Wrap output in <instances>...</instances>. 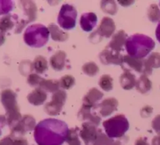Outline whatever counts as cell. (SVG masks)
Wrapping results in <instances>:
<instances>
[{
    "label": "cell",
    "instance_id": "1",
    "mask_svg": "<svg viewBox=\"0 0 160 145\" xmlns=\"http://www.w3.org/2000/svg\"><path fill=\"white\" fill-rule=\"evenodd\" d=\"M69 129L62 120L45 118L34 128V139L38 145H61L67 140Z\"/></svg>",
    "mask_w": 160,
    "mask_h": 145
},
{
    "label": "cell",
    "instance_id": "2",
    "mask_svg": "<svg viewBox=\"0 0 160 145\" xmlns=\"http://www.w3.org/2000/svg\"><path fill=\"white\" fill-rule=\"evenodd\" d=\"M156 46L154 41L148 36L142 34H133L127 40L126 50L130 56L144 59Z\"/></svg>",
    "mask_w": 160,
    "mask_h": 145
},
{
    "label": "cell",
    "instance_id": "3",
    "mask_svg": "<svg viewBox=\"0 0 160 145\" xmlns=\"http://www.w3.org/2000/svg\"><path fill=\"white\" fill-rule=\"evenodd\" d=\"M17 95L11 89H5L0 94V99L6 109V118L7 125L12 129L22 118L20 109L17 104Z\"/></svg>",
    "mask_w": 160,
    "mask_h": 145
},
{
    "label": "cell",
    "instance_id": "4",
    "mask_svg": "<svg viewBox=\"0 0 160 145\" xmlns=\"http://www.w3.org/2000/svg\"><path fill=\"white\" fill-rule=\"evenodd\" d=\"M48 27L42 24H33L28 27L23 34L25 43L32 48H42L45 46L49 38Z\"/></svg>",
    "mask_w": 160,
    "mask_h": 145
},
{
    "label": "cell",
    "instance_id": "5",
    "mask_svg": "<svg viewBox=\"0 0 160 145\" xmlns=\"http://www.w3.org/2000/svg\"><path fill=\"white\" fill-rule=\"evenodd\" d=\"M103 127L109 138H120L129 129V122L124 115L119 114L103 122Z\"/></svg>",
    "mask_w": 160,
    "mask_h": 145
},
{
    "label": "cell",
    "instance_id": "6",
    "mask_svg": "<svg viewBox=\"0 0 160 145\" xmlns=\"http://www.w3.org/2000/svg\"><path fill=\"white\" fill-rule=\"evenodd\" d=\"M78 12L74 6L64 4L61 7L58 15L57 21L59 26L65 30H71L76 27Z\"/></svg>",
    "mask_w": 160,
    "mask_h": 145
},
{
    "label": "cell",
    "instance_id": "7",
    "mask_svg": "<svg viewBox=\"0 0 160 145\" xmlns=\"http://www.w3.org/2000/svg\"><path fill=\"white\" fill-rule=\"evenodd\" d=\"M67 97V93L62 90H59L55 92L52 96L51 101L45 105V112L52 116L59 115L65 104Z\"/></svg>",
    "mask_w": 160,
    "mask_h": 145
},
{
    "label": "cell",
    "instance_id": "8",
    "mask_svg": "<svg viewBox=\"0 0 160 145\" xmlns=\"http://www.w3.org/2000/svg\"><path fill=\"white\" fill-rule=\"evenodd\" d=\"M36 122L34 117L30 115H25L22 117L20 121L11 129L10 137L12 138H20L27 132L35 128Z\"/></svg>",
    "mask_w": 160,
    "mask_h": 145
},
{
    "label": "cell",
    "instance_id": "9",
    "mask_svg": "<svg viewBox=\"0 0 160 145\" xmlns=\"http://www.w3.org/2000/svg\"><path fill=\"white\" fill-rule=\"evenodd\" d=\"M116 30V25L114 23L113 20L111 19L110 17H103L102 20L100 25L98 26V29L95 31L94 34H98V35L95 36L93 37V40L92 42L95 39L97 40H101V37H106V38H109L113 34L114 31ZM92 37H90V39H92Z\"/></svg>",
    "mask_w": 160,
    "mask_h": 145
},
{
    "label": "cell",
    "instance_id": "10",
    "mask_svg": "<svg viewBox=\"0 0 160 145\" xmlns=\"http://www.w3.org/2000/svg\"><path fill=\"white\" fill-rule=\"evenodd\" d=\"M120 65L124 71L131 72V70H134L137 73H143L145 70V59H137L129 55L124 56Z\"/></svg>",
    "mask_w": 160,
    "mask_h": 145
},
{
    "label": "cell",
    "instance_id": "11",
    "mask_svg": "<svg viewBox=\"0 0 160 145\" xmlns=\"http://www.w3.org/2000/svg\"><path fill=\"white\" fill-rule=\"evenodd\" d=\"M100 129H97V126L89 123H83L80 130V136L84 141L85 145H89L93 143L98 137Z\"/></svg>",
    "mask_w": 160,
    "mask_h": 145
},
{
    "label": "cell",
    "instance_id": "12",
    "mask_svg": "<svg viewBox=\"0 0 160 145\" xmlns=\"http://www.w3.org/2000/svg\"><path fill=\"white\" fill-rule=\"evenodd\" d=\"M123 57L120 53L112 51L107 46L99 55L100 60L104 65H121Z\"/></svg>",
    "mask_w": 160,
    "mask_h": 145
},
{
    "label": "cell",
    "instance_id": "13",
    "mask_svg": "<svg viewBox=\"0 0 160 145\" xmlns=\"http://www.w3.org/2000/svg\"><path fill=\"white\" fill-rule=\"evenodd\" d=\"M92 109L94 108L82 104V107L81 108L79 112H78V118L84 121V123H92V124L98 126L101 121V118L97 114L92 112Z\"/></svg>",
    "mask_w": 160,
    "mask_h": 145
},
{
    "label": "cell",
    "instance_id": "14",
    "mask_svg": "<svg viewBox=\"0 0 160 145\" xmlns=\"http://www.w3.org/2000/svg\"><path fill=\"white\" fill-rule=\"evenodd\" d=\"M127 40H128V34L124 31L121 30L112 35V40L110 41L107 47L116 52L120 53V51L123 50L124 45H126Z\"/></svg>",
    "mask_w": 160,
    "mask_h": 145
},
{
    "label": "cell",
    "instance_id": "15",
    "mask_svg": "<svg viewBox=\"0 0 160 145\" xmlns=\"http://www.w3.org/2000/svg\"><path fill=\"white\" fill-rule=\"evenodd\" d=\"M118 104V101L114 98H109L103 100L98 105L100 115L104 117L109 116L117 110Z\"/></svg>",
    "mask_w": 160,
    "mask_h": 145
},
{
    "label": "cell",
    "instance_id": "16",
    "mask_svg": "<svg viewBox=\"0 0 160 145\" xmlns=\"http://www.w3.org/2000/svg\"><path fill=\"white\" fill-rule=\"evenodd\" d=\"M98 18L94 12H84L80 19V25L82 30L86 32L92 31L96 26Z\"/></svg>",
    "mask_w": 160,
    "mask_h": 145
},
{
    "label": "cell",
    "instance_id": "17",
    "mask_svg": "<svg viewBox=\"0 0 160 145\" xmlns=\"http://www.w3.org/2000/svg\"><path fill=\"white\" fill-rule=\"evenodd\" d=\"M103 98V93L94 87L89 90V91L84 95L83 98V104L91 108H95L97 102Z\"/></svg>",
    "mask_w": 160,
    "mask_h": 145
},
{
    "label": "cell",
    "instance_id": "18",
    "mask_svg": "<svg viewBox=\"0 0 160 145\" xmlns=\"http://www.w3.org/2000/svg\"><path fill=\"white\" fill-rule=\"evenodd\" d=\"M154 68H160V53L153 52L149 55L147 59H145L144 75H151Z\"/></svg>",
    "mask_w": 160,
    "mask_h": 145
},
{
    "label": "cell",
    "instance_id": "19",
    "mask_svg": "<svg viewBox=\"0 0 160 145\" xmlns=\"http://www.w3.org/2000/svg\"><path fill=\"white\" fill-rule=\"evenodd\" d=\"M47 93L40 87L35 88L28 95V101L33 105H41L47 99Z\"/></svg>",
    "mask_w": 160,
    "mask_h": 145
},
{
    "label": "cell",
    "instance_id": "20",
    "mask_svg": "<svg viewBox=\"0 0 160 145\" xmlns=\"http://www.w3.org/2000/svg\"><path fill=\"white\" fill-rule=\"evenodd\" d=\"M66 58H67V54L63 51H57L51 58H50L49 63L50 65L53 70L56 71H60L63 70L66 63Z\"/></svg>",
    "mask_w": 160,
    "mask_h": 145
},
{
    "label": "cell",
    "instance_id": "21",
    "mask_svg": "<svg viewBox=\"0 0 160 145\" xmlns=\"http://www.w3.org/2000/svg\"><path fill=\"white\" fill-rule=\"evenodd\" d=\"M20 20L17 15H11L7 14L0 18V27L6 32L8 31H10L15 27V29L18 24Z\"/></svg>",
    "mask_w": 160,
    "mask_h": 145
},
{
    "label": "cell",
    "instance_id": "22",
    "mask_svg": "<svg viewBox=\"0 0 160 145\" xmlns=\"http://www.w3.org/2000/svg\"><path fill=\"white\" fill-rule=\"evenodd\" d=\"M20 5L28 17V21H34L37 17V6L32 1H20Z\"/></svg>",
    "mask_w": 160,
    "mask_h": 145
},
{
    "label": "cell",
    "instance_id": "23",
    "mask_svg": "<svg viewBox=\"0 0 160 145\" xmlns=\"http://www.w3.org/2000/svg\"><path fill=\"white\" fill-rule=\"evenodd\" d=\"M136 77L131 72L124 71L120 76V83L122 88L124 90H131L136 85Z\"/></svg>",
    "mask_w": 160,
    "mask_h": 145
},
{
    "label": "cell",
    "instance_id": "24",
    "mask_svg": "<svg viewBox=\"0 0 160 145\" xmlns=\"http://www.w3.org/2000/svg\"><path fill=\"white\" fill-rule=\"evenodd\" d=\"M48 29L49 31L52 39L55 41H65L69 38V34L59 29V27L56 26V24L51 23V24L48 25Z\"/></svg>",
    "mask_w": 160,
    "mask_h": 145
},
{
    "label": "cell",
    "instance_id": "25",
    "mask_svg": "<svg viewBox=\"0 0 160 145\" xmlns=\"http://www.w3.org/2000/svg\"><path fill=\"white\" fill-rule=\"evenodd\" d=\"M135 87L136 89H137L140 93L145 94L151 90L152 87V84L151 80L148 79V76L143 74L142 75V76L139 77V79L137 80Z\"/></svg>",
    "mask_w": 160,
    "mask_h": 145
},
{
    "label": "cell",
    "instance_id": "26",
    "mask_svg": "<svg viewBox=\"0 0 160 145\" xmlns=\"http://www.w3.org/2000/svg\"><path fill=\"white\" fill-rule=\"evenodd\" d=\"M59 87H60V83L56 80L43 79L39 84V87L45 90V92L48 91L55 93L56 91L59 90Z\"/></svg>",
    "mask_w": 160,
    "mask_h": 145
},
{
    "label": "cell",
    "instance_id": "27",
    "mask_svg": "<svg viewBox=\"0 0 160 145\" xmlns=\"http://www.w3.org/2000/svg\"><path fill=\"white\" fill-rule=\"evenodd\" d=\"M33 67L37 73H44L48 70V62L46 59L42 56H36L33 62Z\"/></svg>",
    "mask_w": 160,
    "mask_h": 145
},
{
    "label": "cell",
    "instance_id": "28",
    "mask_svg": "<svg viewBox=\"0 0 160 145\" xmlns=\"http://www.w3.org/2000/svg\"><path fill=\"white\" fill-rule=\"evenodd\" d=\"M89 145H121L120 142H116L114 141L112 139L109 138L108 136L106 134L103 133L102 130L100 129L99 133H98V137L96 140L93 142L92 143Z\"/></svg>",
    "mask_w": 160,
    "mask_h": 145
},
{
    "label": "cell",
    "instance_id": "29",
    "mask_svg": "<svg viewBox=\"0 0 160 145\" xmlns=\"http://www.w3.org/2000/svg\"><path fill=\"white\" fill-rule=\"evenodd\" d=\"M100 87L105 91H110L113 88V80L109 75L104 74L99 79Z\"/></svg>",
    "mask_w": 160,
    "mask_h": 145
},
{
    "label": "cell",
    "instance_id": "30",
    "mask_svg": "<svg viewBox=\"0 0 160 145\" xmlns=\"http://www.w3.org/2000/svg\"><path fill=\"white\" fill-rule=\"evenodd\" d=\"M101 9L103 12L110 15H115L118 10L117 4L114 1H102Z\"/></svg>",
    "mask_w": 160,
    "mask_h": 145
},
{
    "label": "cell",
    "instance_id": "31",
    "mask_svg": "<svg viewBox=\"0 0 160 145\" xmlns=\"http://www.w3.org/2000/svg\"><path fill=\"white\" fill-rule=\"evenodd\" d=\"M78 128H72L69 129L67 137V142L69 145H81L78 134Z\"/></svg>",
    "mask_w": 160,
    "mask_h": 145
},
{
    "label": "cell",
    "instance_id": "32",
    "mask_svg": "<svg viewBox=\"0 0 160 145\" xmlns=\"http://www.w3.org/2000/svg\"><path fill=\"white\" fill-rule=\"evenodd\" d=\"M82 70L86 75L89 76H94L98 73L99 68L98 65L94 62H89L84 64L82 66Z\"/></svg>",
    "mask_w": 160,
    "mask_h": 145
},
{
    "label": "cell",
    "instance_id": "33",
    "mask_svg": "<svg viewBox=\"0 0 160 145\" xmlns=\"http://www.w3.org/2000/svg\"><path fill=\"white\" fill-rule=\"evenodd\" d=\"M148 17L152 22H158L160 20V9L156 4H152L148 9Z\"/></svg>",
    "mask_w": 160,
    "mask_h": 145
},
{
    "label": "cell",
    "instance_id": "34",
    "mask_svg": "<svg viewBox=\"0 0 160 145\" xmlns=\"http://www.w3.org/2000/svg\"><path fill=\"white\" fill-rule=\"evenodd\" d=\"M59 83H60V87H62V89L69 90L75 84V78L71 75H65L61 77Z\"/></svg>",
    "mask_w": 160,
    "mask_h": 145
},
{
    "label": "cell",
    "instance_id": "35",
    "mask_svg": "<svg viewBox=\"0 0 160 145\" xmlns=\"http://www.w3.org/2000/svg\"><path fill=\"white\" fill-rule=\"evenodd\" d=\"M13 2L10 0H0V15L9 13L13 9Z\"/></svg>",
    "mask_w": 160,
    "mask_h": 145
},
{
    "label": "cell",
    "instance_id": "36",
    "mask_svg": "<svg viewBox=\"0 0 160 145\" xmlns=\"http://www.w3.org/2000/svg\"><path fill=\"white\" fill-rule=\"evenodd\" d=\"M43 78L41 77L37 73H31L28 77V83L31 87H36L40 84Z\"/></svg>",
    "mask_w": 160,
    "mask_h": 145
},
{
    "label": "cell",
    "instance_id": "37",
    "mask_svg": "<svg viewBox=\"0 0 160 145\" xmlns=\"http://www.w3.org/2000/svg\"><path fill=\"white\" fill-rule=\"evenodd\" d=\"M152 126L154 129V130L160 135V114L156 115L154 119L152 122Z\"/></svg>",
    "mask_w": 160,
    "mask_h": 145
},
{
    "label": "cell",
    "instance_id": "38",
    "mask_svg": "<svg viewBox=\"0 0 160 145\" xmlns=\"http://www.w3.org/2000/svg\"><path fill=\"white\" fill-rule=\"evenodd\" d=\"M152 108L149 105H146L144 108H142V110H141V115H142V117H144V118H147V117H149L152 115Z\"/></svg>",
    "mask_w": 160,
    "mask_h": 145
},
{
    "label": "cell",
    "instance_id": "39",
    "mask_svg": "<svg viewBox=\"0 0 160 145\" xmlns=\"http://www.w3.org/2000/svg\"><path fill=\"white\" fill-rule=\"evenodd\" d=\"M12 143H13V138H12L10 136H7L0 140V145H12Z\"/></svg>",
    "mask_w": 160,
    "mask_h": 145
},
{
    "label": "cell",
    "instance_id": "40",
    "mask_svg": "<svg viewBox=\"0 0 160 145\" xmlns=\"http://www.w3.org/2000/svg\"><path fill=\"white\" fill-rule=\"evenodd\" d=\"M12 145H28V142L26 139L20 137V138L13 139Z\"/></svg>",
    "mask_w": 160,
    "mask_h": 145
},
{
    "label": "cell",
    "instance_id": "41",
    "mask_svg": "<svg viewBox=\"0 0 160 145\" xmlns=\"http://www.w3.org/2000/svg\"><path fill=\"white\" fill-rule=\"evenodd\" d=\"M135 145H149L145 137H139L135 142Z\"/></svg>",
    "mask_w": 160,
    "mask_h": 145
},
{
    "label": "cell",
    "instance_id": "42",
    "mask_svg": "<svg viewBox=\"0 0 160 145\" xmlns=\"http://www.w3.org/2000/svg\"><path fill=\"white\" fill-rule=\"evenodd\" d=\"M6 41V32L0 27V46Z\"/></svg>",
    "mask_w": 160,
    "mask_h": 145
},
{
    "label": "cell",
    "instance_id": "43",
    "mask_svg": "<svg viewBox=\"0 0 160 145\" xmlns=\"http://www.w3.org/2000/svg\"><path fill=\"white\" fill-rule=\"evenodd\" d=\"M6 124H7L6 115H0V126L3 127Z\"/></svg>",
    "mask_w": 160,
    "mask_h": 145
},
{
    "label": "cell",
    "instance_id": "44",
    "mask_svg": "<svg viewBox=\"0 0 160 145\" xmlns=\"http://www.w3.org/2000/svg\"><path fill=\"white\" fill-rule=\"evenodd\" d=\"M152 145H160V136H156L152 139Z\"/></svg>",
    "mask_w": 160,
    "mask_h": 145
},
{
    "label": "cell",
    "instance_id": "45",
    "mask_svg": "<svg viewBox=\"0 0 160 145\" xmlns=\"http://www.w3.org/2000/svg\"><path fill=\"white\" fill-rule=\"evenodd\" d=\"M156 38H157V40L159 41V42L160 43V22L159 23V24L157 25V27H156Z\"/></svg>",
    "mask_w": 160,
    "mask_h": 145
},
{
    "label": "cell",
    "instance_id": "46",
    "mask_svg": "<svg viewBox=\"0 0 160 145\" xmlns=\"http://www.w3.org/2000/svg\"><path fill=\"white\" fill-rule=\"evenodd\" d=\"M133 2V1H132ZM131 2V1H129V2H123V1H119L118 2L120 3V5H121V6H128V5L127 4V3H131V2Z\"/></svg>",
    "mask_w": 160,
    "mask_h": 145
},
{
    "label": "cell",
    "instance_id": "47",
    "mask_svg": "<svg viewBox=\"0 0 160 145\" xmlns=\"http://www.w3.org/2000/svg\"><path fill=\"white\" fill-rule=\"evenodd\" d=\"M0 135H1V129H0Z\"/></svg>",
    "mask_w": 160,
    "mask_h": 145
}]
</instances>
